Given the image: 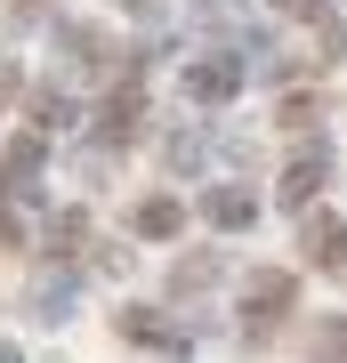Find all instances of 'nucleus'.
Instances as JSON below:
<instances>
[{"instance_id":"f257e3e1","label":"nucleus","mask_w":347,"mask_h":363,"mask_svg":"<svg viewBox=\"0 0 347 363\" xmlns=\"http://www.w3.org/2000/svg\"><path fill=\"white\" fill-rule=\"evenodd\" d=\"M243 307H250V323H275V315L291 307V274H250V298H243Z\"/></svg>"},{"instance_id":"f03ea898","label":"nucleus","mask_w":347,"mask_h":363,"mask_svg":"<svg viewBox=\"0 0 347 363\" xmlns=\"http://www.w3.org/2000/svg\"><path fill=\"white\" fill-rule=\"evenodd\" d=\"M234 81H243L234 65H194V73H186V89H194V97L210 105V97H234Z\"/></svg>"},{"instance_id":"7ed1b4c3","label":"nucleus","mask_w":347,"mask_h":363,"mask_svg":"<svg viewBox=\"0 0 347 363\" xmlns=\"http://www.w3.org/2000/svg\"><path fill=\"white\" fill-rule=\"evenodd\" d=\"M138 234H178V202H138Z\"/></svg>"},{"instance_id":"20e7f679","label":"nucleus","mask_w":347,"mask_h":363,"mask_svg":"<svg viewBox=\"0 0 347 363\" xmlns=\"http://www.w3.org/2000/svg\"><path fill=\"white\" fill-rule=\"evenodd\" d=\"M81 234H89V218H81V210H65V218L49 226V250L65 259V250H81Z\"/></svg>"},{"instance_id":"39448f33","label":"nucleus","mask_w":347,"mask_h":363,"mask_svg":"<svg viewBox=\"0 0 347 363\" xmlns=\"http://www.w3.org/2000/svg\"><path fill=\"white\" fill-rule=\"evenodd\" d=\"M210 218H219V226H243L250 202H243V194H210Z\"/></svg>"},{"instance_id":"423d86ee","label":"nucleus","mask_w":347,"mask_h":363,"mask_svg":"<svg viewBox=\"0 0 347 363\" xmlns=\"http://www.w3.org/2000/svg\"><path fill=\"white\" fill-rule=\"evenodd\" d=\"M307 242H315V259H339V226H331V218H315Z\"/></svg>"},{"instance_id":"0eeeda50","label":"nucleus","mask_w":347,"mask_h":363,"mask_svg":"<svg viewBox=\"0 0 347 363\" xmlns=\"http://www.w3.org/2000/svg\"><path fill=\"white\" fill-rule=\"evenodd\" d=\"M283 9H299V16H315V9H323V0H283Z\"/></svg>"},{"instance_id":"6e6552de","label":"nucleus","mask_w":347,"mask_h":363,"mask_svg":"<svg viewBox=\"0 0 347 363\" xmlns=\"http://www.w3.org/2000/svg\"><path fill=\"white\" fill-rule=\"evenodd\" d=\"M9 97H16V73H0V105H9Z\"/></svg>"},{"instance_id":"1a4fd4ad","label":"nucleus","mask_w":347,"mask_h":363,"mask_svg":"<svg viewBox=\"0 0 347 363\" xmlns=\"http://www.w3.org/2000/svg\"><path fill=\"white\" fill-rule=\"evenodd\" d=\"M16 9H49V0H16Z\"/></svg>"}]
</instances>
